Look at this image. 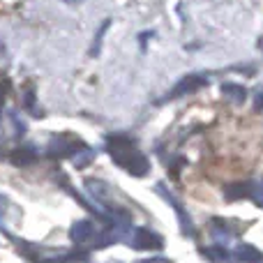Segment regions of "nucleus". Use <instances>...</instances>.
Segmentation results:
<instances>
[{"label":"nucleus","mask_w":263,"mask_h":263,"mask_svg":"<svg viewBox=\"0 0 263 263\" xmlns=\"http://www.w3.org/2000/svg\"><path fill=\"white\" fill-rule=\"evenodd\" d=\"M106 150H109L111 159H114L120 168H125L129 176H134V178L148 176V171H150L148 157L136 148V143L129 136H125V134L106 136Z\"/></svg>","instance_id":"1"},{"label":"nucleus","mask_w":263,"mask_h":263,"mask_svg":"<svg viewBox=\"0 0 263 263\" xmlns=\"http://www.w3.org/2000/svg\"><path fill=\"white\" fill-rule=\"evenodd\" d=\"M81 148H86V143H83L81 139H77V136H72V134H58L51 139L49 148H46V155H49V157H74Z\"/></svg>","instance_id":"2"},{"label":"nucleus","mask_w":263,"mask_h":263,"mask_svg":"<svg viewBox=\"0 0 263 263\" xmlns=\"http://www.w3.org/2000/svg\"><path fill=\"white\" fill-rule=\"evenodd\" d=\"M129 245L134 247V250L159 252L164 247V240H162V236H159V233L150 231V229H136V231H132Z\"/></svg>","instance_id":"3"},{"label":"nucleus","mask_w":263,"mask_h":263,"mask_svg":"<svg viewBox=\"0 0 263 263\" xmlns=\"http://www.w3.org/2000/svg\"><path fill=\"white\" fill-rule=\"evenodd\" d=\"M155 190H157V194H162L164 199H166V203H168V205H173V210L178 213V222H180L182 233H185V236H192V233H194V227H192V219H190V215H187V210L182 208L180 203H178L176 196H173L171 192L166 190V185H162V182H159V185L155 187Z\"/></svg>","instance_id":"4"},{"label":"nucleus","mask_w":263,"mask_h":263,"mask_svg":"<svg viewBox=\"0 0 263 263\" xmlns=\"http://www.w3.org/2000/svg\"><path fill=\"white\" fill-rule=\"evenodd\" d=\"M205 77L203 74H187L185 79H180V81L176 83V88H173L171 92L166 95V100H176V97H182V95H190V92H196L199 88L205 86Z\"/></svg>","instance_id":"5"},{"label":"nucleus","mask_w":263,"mask_h":263,"mask_svg":"<svg viewBox=\"0 0 263 263\" xmlns=\"http://www.w3.org/2000/svg\"><path fill=\"white\" fill-rule=\"evenodd\" d=\"M97 233H95V224L88 222V219H81V222H74L72 229H69V238H72L77 245H83V242L92 240Z\"/></svg>","instance_id":"6"},{"label":"nucleus","mask_w":263,"mask_h":263,"mask_svg":"<svg viewBox=\"0 0 263 263\" xmlns=\"http://www.w3.org/2000/svg\"><path fill=\"white\" fill-rule=\"evenodd\" d=\"M252 194V182H231L224 187V199L227 201H240V199H250Z\"/></svg>","instance_id":"7"},{"label":"nucleus","mask_w":263,"mask_h":263,"mask_svg":"<svg viewBox=\"0 0 263 263\" xmlns=\"http://www.w3.org/2000/svg\"><path fill=\"white\" fill-rule=\"evenodd\" d=\"M35 159H37L35 148H16L9 153V162H12L14 166H28V164H32Z\"/></svg>","instance_id":"8"},{"label":"nucleus","mask_w":263,"mask_h":263,"mask_svg":"<svg viewBox=\"0 0 263 263\" xmlns=\"http://www.w3.org/2000/svg\"><path fill=\"white\" fill-rule=\"evenodd\" d=\"M222 95L227 97L229 102H236V104H242L247 97V90L240 86V83H224L222 86Z\"/></svg>","instance_id":"9"},{"label":"nucleus","mask_w":263,"mask_h":263,"mask_svg":"<svg viewBox=\"0 0 263 263\" xmlns=\"http://www.w3.org/2000/svg\"><path fill=\"white\" fill-rule=\"evenodd\" d=\"M236 256H238V261H242V263H261L263 261V254L254 245H238Z\"/></svg>","instance_id":"10"},{"label":"nucleus","mask_w":263,"mask_h":263,"mask_svg":"<svg viewBox=\"0 0 263 263\" xmlns=\"http://www.w3.org/2000/svg\"><path fill=\"white\" fill-rule=\"evenodd\" d=\"M201 254H203L208 261H215V263H227L229 261V254H227L224 247H203Z\"/></svg>","instance_id":"11"},{"label":"nucleus","mask_w":263,"mask_h":263,"mask_svg":"<svg viewBox=\"0 0 263 263\" xmlns=\"http://www.w3.org/2000/svg\"><path fill=\"white\" fill-rule=\"evenodd\" d=\"M92 159H95V150L81 148V150H79V153L72 157V162H74V166H77V168H83V166H88Z\"/></svg>","instance_id":"12"},{"label":"nucleus","mask_w":263,"mask_h":263,"mask_svg":"<svg viewBox=\"0 0 263 263\" xmlns=\"http://www.w3.org/2000/svg\"><path fill=\"white\" fill-rule=\"evenodd\" d=\"M250 199L254 201L256 205H261V208H263V178H261V180H256V182H252V194H250Z\"/></svg>","instance_id":"13"},{"label":"nucleus","mask_w":263,"mask_h":263,"mask_svg":"<svg viewBox=\"0 0 263 263\" xmlns=\"http://www.w3.org/2000/svg\"><path fill=\"white\" fill-rule=\"evenodd\" d=\"M109 26H111V21H109V18H106V21L102 23V28H100V32H97V37H95V46H92V51H90L92 55H97V53H100V46H102V37H104V32L109 30Z\"/></svg>","instance_id":"14"},{"label":"nucleus","mask_w":263,"mask_h":263,"mask_svg":"<svg viewBox=\"0 0 263 263\" xmlns=\"http://www.w3.org/2000/svg\"><path fill=\"white\" fill-rule=\"evenodd\" d=\"M23 104H26L28 111H35V90H32V88H28V90L23 92Z\"/></svg>","instance_id":"15"},{"label":"nucleus","mask_w":263,"mask_h":263,"mask_svg":"<svg viewBox=\"0 0 263 263\" xmlns=\"http://www.w3.org/2000/svg\"><path fill=\"white\" fill-rule=\"evenodd\" d=\"M44 263H63V261H60V259H46Z\"/></svg>","instance_id":"16"},{"label":"nucleus","mask_w":263,"mask_h":263,"mask_svg":"<svg viewBox=\"0 0 263 263\" xmlns=\"http://www.w3.org/2000/svg\"><path fill=\"white\" fill-rule=\"evenodd\" d=\"M65 3H69V5H79L81 0H65Z\"/></svg>","instance_id":"17"},{"label":"nucleus","mask_w":263,"mask_h":263,"mask_svg":"<svg viewBox=\"0 0 263 263\" xmlns=\"http://www.w3.org/2000/svg\"><path fill=\"white\" fill-rule=\"evenodd\" d=\"M0 203H3V201H0Z\"/></svg>","instance_id":"18"}]
</instances>
